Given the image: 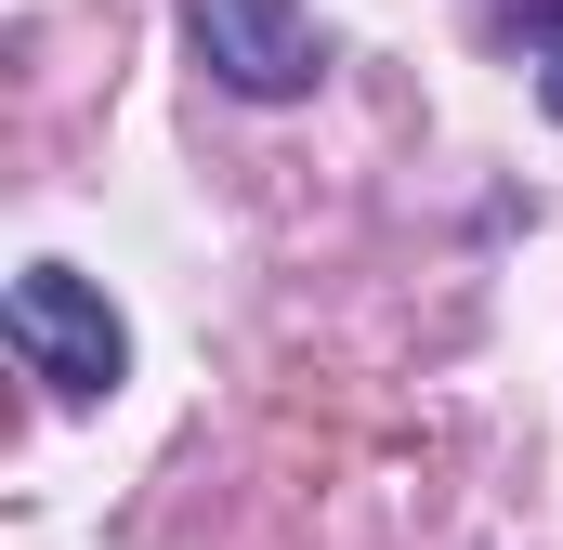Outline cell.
I'll use <instances>...</instances> for the list:
<instances>
[{"instance_id":"cell-1","label":"cell","mask_w":563,"mask_h":550,"mask_svg":"<svg viewBox=\"0 0 563 550\" xmlns=\"http://www.w3.org/2000/svg\"><path fill=\"white\" fill-rule=\"evenodd\" d=\"M0 328H13L26 381H53L66 407H106V394L132 381V328H119V301H106L79 263H26L13 288H0Z\"/></svg>"},{"instance_id":"cell-2","label":"cell","mask_w":563,"mask_h":550,"mask_svg":"<svg viewBox=\"0 0 563 550\" xmlns=\"http://www.w3.org/2000/svg\"><path fill=\"white\" fill-rule=\"evenodd\" d=\"M184 26H197V66L236 106H301L328 79V26L301 0H184Z\"/></svg>"},{"instance_id":"cell-3","label":"cell","mask_w":563,"mask_h":550,"mask_svg":"<svg viewBox=\"0 0 563 550\" xmlns=\"http://www.w3.org/2000/svg\"><path fill=\"white\" fill-rule=\"evenodd\" d=\"M538 106H551V119H563V40H551V53H538Z\"/></svg>"}]
</instances>
